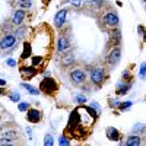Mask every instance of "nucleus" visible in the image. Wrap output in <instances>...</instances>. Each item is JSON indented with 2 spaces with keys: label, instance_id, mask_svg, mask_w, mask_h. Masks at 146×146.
I'll use <instances>...</instances> for the list:
<instances>
[{
  "label": "nucleus",
  "instance_id": "1",
  "mask_svg": "<svg viewBox=\"0 0 146 146\" xmlns=\"http://www.w3.org/2000/svg\"><path fill=\"white\" fill-rule=\"evenodd\" d=\"M69 78H70L72 83L78 85V86H82V85L86 83V72H85L82 67H75V69L70 70Z\"/></svg>",
  "mask_w": 146,
  "mask_h": 146
},
{
  "label": "nucleus",
  "instance_id": "2",
  "mask_svg": "<svg viewBox=\"0 0 146 146\" xmlns=\"http://www.w3.org/2000/svg\"><path fill=\"white\" fill-rule=\"evenodd\" d=\"M57 89H58V85H57L56 79H53V78H45L40 83V91L47 95H54L57 92Z\"/></svg>",
  "mask_w": 146,
  "mask_h": 146
},
{
  "label": "nucleus",
  "instance_id": "3",
  "mask_svg": "<svg viewBox=\"0 0 146 146\" xmlns=\"http://www.w3.org/2000/svg\"><path fill=\"white\" fill-rule=\"evenodd\" d=\"M105 69L104 67H92L89 69V78H91V82L94 85H96V86H100V85H102V82L105 80Z\"/></svg>",
  "mask_w": 146,
  "mask_h": 146
},
{
  "label": "nucleus",
  "instance_id": "4",
  "mask_svg": "<svg viewBox=\"0 0 146 146\" xmlns=\"http://www.w3.org/2000/svg\"><path fill=\"white\" fill-rule=\"evenodd\" d=\"M16 41H18V36L15 34H6L3 35L2 38V50L7 51V50H13L16 47Z\"/></svg>",
  "mask_w": 146,
  "mask_h": 146
},
{
  "label": "nucleus",
  "instance_id": "5",
  "mask_svg": "<svg viewBox=\"0 0 146 146\" xmlns=\"http://www.w3.org/2000/svg\"><path fill=\"white\" fill-rule=\"evenodd\" d=\"M19 139V133L16 130H3L2 131V145H12Z\"/></svg>",
  "mask_w": 146,
  "mask_h": 146
},
{
  "label": "nucleus",
  "instance_id": "6",
  "mask_svg": "<svg viewBox=\"0 0 146 146\" xmlns=\"http://www.w3.org/2000/svg\"><path fill=\"white\" fill-rule=\"evenodd\" d=\"M120 58H121V50L118 47H114L107 56V63L110 66H115V64H118Z\"/></svg>",
  "mask_w": 146,
  "mask_h": 146
},
{
  "label": "nucleus",
  "instance_id": "7",
  "mask_svg": "<svg viewBox=\"0 0 146 146\" xmlns=\"http://www.w3.org/2000/svg\"><path fill=\"white\" fill-rule=\"evenodd\" d=\"M25 16H27V9H18V10H15L13 16H12V19H10L12 25L21 27L23 23V21H25Z\"/></svg>",
  "mask_w": 146,
  "mask_h": 146
},
{
  "label": "nucleus",
  "instance_id": "8",
  "mask_svg": "<svg viewBox=\"0 0 146 146\" xmlns=\"http://www.w3.org/2000/svg\"><path fill=\"white\" fill-rule=\"evenodd\" d=\"M70 48H72V45H70V41L67 40V36L58 35V38H57V51L58 53H67Z\"/></svg>",
  "mask_w": 146,
  "mask_h": 146
},
{
  "label": "nucleus",
  "instance_id": "9",
  "mask_svg": "<svg viewBox=\"0 0 146 146\" xmlns=\"http://www.w3.org/2000/svg\"><path fill=\"white\" fill-rule=\"evenodd\" d=\"M102 22H104V25H107L110 28H115L118 25V16L115 13H113V12H108V13H105L102 16Z\"/></svg>",
  "mask_w": 146,
  "mask_h": 146
},
{
  "label": "nucleus",
  "instance_id": "10",
  "mask_svg": "<svg viewBox=\"0 0 146 146\" xmlns=\"http://www.w3.org/2000/svg\"><path fill=\"white\" fill-rule=\"evenodd\" d=\"M66 18H67V9H60L54 16V27L62 28L66 23Z\"/></svg>",
  "mask_w": 146,
  "mask_h": 146
},
{
  "label": "nucleus",
  "instance_id": "11",
  "mask_svg": "<svg viewBox=\"0 0 146 146\" xmlns=\"http://www.w3.org/2000/svg\"><path fill=\"white\" fill-rule=\"evenodd\" d=\"M42 118V114L40 110H36V108H29L28 111H27V120L29 121V123H40Z\"/></svg>",
  "mask_w": 146,
  "mask_h": 146
},
{
  "label": "nucleus",
  "instance_id": "12",
  "mask_svg": "<svg viewBox=\"0 0 146 146\" xmlns=\"http://www.w3.org/2000/svg\"><path fill=\"white\" fill-rule=\"evenodd\" d=\"M19 72H21V75L23 76V79H31L32 76L36 75L35 66H22V67H19Z\"/></svg>",
  "mask_w": 146,
  "mask_h": 146
},
{
  "label": "nucleus",
  "instance_id": "13",
  "mask_svg": "<svg viewBox=\"0 0 146 146\" xmlns=\"http://www.w3.org/2000/svg\"><path fill=\"white\" fill-rule=\"evenodd\" d=\"M107 137H108V140H111V142H117V140H120L121 135H120V131L117 129L108 127L107 129Z\"/></svg>",
  "mask_w": 146,
  "mask_h": 146
},
{
  "label": "nucleus",
  "instance_id": "14",
  "mask_svg": "<svg viewBox=\"0 0 146 146\" xmlns=\"http://www.w3.org/2000/svg\"><path fill=\"white\" fill-rule=\"evenodd\" d=\"M130 86H131V83H126V82L118 83V85H117V91H115L117 95H126V94L129 92Z\"/></svg>",
  "mask_w": 146,
  "mask_h": 146
},
{
  "label": "nucleus",
  "instance_id": "15",
  "mask_svg": "<svg viewBox=\"0 0 146 146\" xmlns=\"http://www.w3.org/2000/svg\"><path fill=\"white\" fill-rule=\"evenodd\" d=\"M123 143L124 145H129V146H137V145L142 143V139L139 136H136V135H133V136H129L126 139V142H123Z\"/></svg>",
  "mask_w": 146,
  "mask_h": 146
},
{
  "label": "nucleus",
  "instance_id": "16",
  "mask_svg": "<svg viewBox=\"0 0 146 146\" xmlns=\"http://www.w3.org/2000/svg\"><path fill=\"white\" fill-rule=\"evenodd\" d=\"M73 62H75V56L70 54V53L62 57V64L63 66H70V64H73Z\"/></svg>",
  "mask_w": 146,
  "mask_h": 146
},
{
  "label": "nucleus",
  "instance_id": "17",
  "mask_svg": "<svg viewBox=\"0 0 146 146\" xmlns=\"http://www.w3.org/2000/svg\"><path fill=\"white\" fill-rule=\"evenodd\" d=\"M21 86L22 88H25L31 95H40L41 94V91L40 89H36V88H34V86H31V85H28V83H25V82H23V83H21Z\"/></svg>",
  "mask_w": 146,
  "mask_h": 146
},
{
  "label": "nucleus",
  "instance_id": "18",
  "mask_svg": "<svg viewBox=\"0 0 146 146\" xmlns=\"http://www.w3.org/2000/svg\"><path fill=\"white\" fill-rule=\"evenodd\" d=\"M27 31H28V29H27L25 27H18V28H16L13 32H15V35L18 36V38L21 40V38H23V36L27 35Z\"/></svg>",
  "mask_w": 146,
  "mask_h": 146
},
{
  "label": "nucleus",
  "instance_id": "19",
  "mask_svg": "<svg viewBox=\"0 0 146 146\" xmlns=\"http://www.w3.org/2000/svg\"><path fill=\"white\" fill-rule=\"evenodd\" d=\"M18 6L21 9H29L32 6V0H18Z\"/></svg>",
  "mask_w": 146,
  "mask_h": 146
},
{
  "label": "nucleus",
  "instance_id": "20",
  "mask_svg": "<svg viewBox=\"0 0 146 146\" xmlns=\"http://www.w3.org/2000/svg\"><path fill=\"white\" fill-rule=\"evenodd\" d=\"M9 100H12L13 102H19L21 101V95L16 91H12V92H9Z\"/></svg>",
  "mask_w": 146,
  "mask_h": 146
},
{
  "label": "nucleus",
  "instance_id": "21",
  "mask_svg": "<svg viewBox=\"0 0 146 146\" xmlns=\"http://www.w3.org/2000/svg\"><path fill=\"white\" fill-rule=\"evenodd\" d=\"M86 3L89 5V6H95V7H101L105 2L104 0H86Z\"/></svg>",
  "mask_w": 146,
  "mask_h": 146
},
{
  "label": "nucleus",
  "instance_id": "22",
  "mask_svg": "<svg viewBox=\"0 0 146 146\" xmlns=\"http://www.w3.org/2000/svg\"><path fill=\"white\" fill-rule=\"evenodd\" d=\"M133 131H135V133H137V135H139V133H142V131H146V124H136L135 127H133Z\"/></svg>",
  "mask_w": 146,
  "mask_h": 146
},
{
  "label": "nucleus",
  "instance_id": "23",
  "mask_svg": "<svg viewBox=\"0 0 146 146\" xmlns=\"http://www.w3.org/2000/svg\"><path fill=\"white\" fill-rule=\"evenodd\" d=\"M29 108H31L29 102H19L18 104V110H19V111H28Z\"/></svg>",
  "mask_w": 146,
  "mask_h": 146
},
{
  "label": "nucleus",
  "instance_id": "24",
  "mask_svg": "<svg viewBox=\"0 0 146 146\" xmlns=\"http://www.w3.org/2000/svg\"><path fill=\"white\" fill-rule=\"evenodd\" d=\"M44 145H45V146H53V145H54V139H53L51 135H47V136H45V139H44Z\"/></svg>",
  "mask_w": 146,
  "mask_h": 146
},
{
  "label": "nucleus",
  "instance_id": "25",
  "mask_svg": "<svg viewBox=\"0 0 146 146\" xmlns=\"http://www.w3.org/2000/svg\"><path fill=\"white\" fill-rule=\"evenodd\" d=\"M111 38H113L114 44H118V42H120V38H121V35H120V31H113V35H111Z\"/></svg>",
  "mask_w": 146,
  "mask_h": 146
},
{
  "label": "nucleus",
  "instance_id": "26",
  "mask_svg": "<svg viewBox=\"0 0 146 146\" xmlns=\"http://www.w3.org/2000/svg\"><path fill=\"white\" fill-rule=\"evenodd\" d=\"M139 76H140L142 80L146 78V63H142L140 64V73H139Z\"/></svg>",
  "mask_w": 146,
  "mask_h": 146
},
{
  "label": "nucleus",
  "instance_id": "27",
  "mask_svg": "<svg viewBox=\"0 0 146 146\" xmlns=\"http://www.w3.org/2000/svg\"><path fill=\"white\" fill-rule=\"evenodd\" d=\"M83 0H67V3H70L72 6H75V7H80Z\"/></svg>",
  "mask_w": 146,
  "mask_h": 146
},
{
  "label": "nucleus",
  "instance_id": "28",
  "mask_svg": "<svg viewBox=\"0 0 146 146\" xmlns=\"http://www.w3.org/2000/svg\"><path fill=\"white\" fill-rule=\"evenodd\" d=\"M131 107V101H126V102H121L120 104V110H127Z\"/></svg>",
  "mask_w": 146,
  "mask_h": 146
},
{
  "label": "nucleus",
  "instance_id": "29",
  "mask_svg": "<svg viewBox=\"0 0 146 146\" xmlns=\"http://www.w3.org/2000/svg\"><path fill=\"white\" fill-rule=\"evenodd\" d=\"M75 101H76L78 104H83V102H86V98H85L83 95H76V98H75Z\"/></svg>",
  "mask_w": 146,
  "mask_h": 146
},
{
  "label": "nucleus",
  "instance_id": "30",
  "mask_svg": "<svg viewBox=\"0 0 146 146\" xmlns=\"http://www.w3.org/2000/svg\"><path fill=\"white\" fill-rule=\"evenodd\" d=\"M130 79H131L130 72H129V70H124V72H123V80L126 82V80H130Z\"/></svg>",
  "mask_w": 146,
  "mask_h": 146
},
{
  "label": "nucleus",
  "instance_id": "31",
  "mask_svg": "<svg viewBox=\"0 0 146 146\" xmlns=\"http://www.w3.org/2000/svg\"><path fill=\"white\" fill-rule=\"evenodd\" d=\"M58 143H60V145H69L70 142H69V139H67L66 136H62V137L58 139Z\"/></svg>",
  "mask_w": 146,
  "mask_h": 146
},
{
  "label": "nucleus",
  "instance_id": "32",
  "mask_svg": "<svg viewBox=\"0 0 146 146\" xmlns=\"http://www.w3.org/2000/svg\"><path fill=\"white\" fill-rule=\"evenodd\" d=\"M28 54H29V44L27 42V44H25V51H23V54H22L23 58H28V57H29Z\"/></svg>",
  "mask_w": 146,
  "mask_h": 146
},
{
  "label": "nucleus",
  "instance_id": "33",
  "mask_svg": "<svg viewBox=\"0 0 146 146\" xmlns=\"http://www.w3.org/2000/svg\"><path fill=\"white\" fill-rule=\"evenodd\" d=\"M91 107H92V108H94V110H95V111L98 113V114L101 113V108H100V105L96 104V102H91Z\"/></svg>",
  "mask_w": 146,
  "mask_h": 146
},
{
  "label": "nucleus",
  "instance_id": "34",
  "mask_svg": "<svg viewBox=\"0 0 146 146\" xmlns=\"http://www.w3.org/2000/svg\"><path fill=\"white\" fill-rule=\"evenodd\" d=\"M6 63H7V66H10V67L16 66V62H15L13 58H7V60H6Z\"/></svg>",
  "mask_w": 146,
  "mask_h": 146
},
{
  "label": "nucleus",
  "instance_id": "35",
  "mask_svg": "<svg viewBox=\"0 0 146 146\" xmlns=\"http://www.w3.org/2000/svg\"><path fill=\"white\" fill-rule=\"evenodd\" d=\"M111 107H120V101L118 100H111Z\"/></svg>",
  "mask_w": 146,
  "mask_h": 146
},
{
  "label": "nucleus",
  "instance_id": "36",
  "mask_svg": "<svg viewBox=\"0 0 146 146\" xmlns=\"http://www.w3.org/2000/svg\"><path fill=\"white\" fill-rule=\"evenodd\" d=\"M27 131H28V136H29V139H32V130L28 127V129H27Z\"/></svg>",
  "mask_w": 146,
  "mask_h": 146
},
{
  "label": "nucleus",
  "instance_id": "37",
  "mask_svg": "<svg viewBox=\"0 0 146 146\" xmlns=\"http://www.w3.org/2000/svg\"><path fill=\"white\" fill-rule=\"evenodd\" d=\"M0 83H2V86H3V88L6 86V80H5V79H2V80H0Z\"/></svg>",
  "mask_w": 146,
  "mask_h": 146
},
{
  "label": "nucleus",
  "instance_id": "38",
  "mask_svg": "<svg viewBox=\"0 0 146 146\" xmlns=\"http://www.w3.org/2000/svg\"><path fill=\"white\" fill-rule=\"evenodd\" d=\"M145 41H146V35H145Z\"/></svg>",
  "mask_w": 146,
  "mask_h": 146
},
{
  "label": "nucleus",
  "instance_id": "39",
  "mask_svg": "<svg viewBox=\"0 0 146 146\" xmlns=\"http://www.w3.org/2000/svg\"><path fill=\"white\" fill-rule=\"evenodd\" d=\"M143 2H146V0H143Z\"/></svg>",
  "mask_w": 146,
  "mask_h": 146
}]
</instances>
